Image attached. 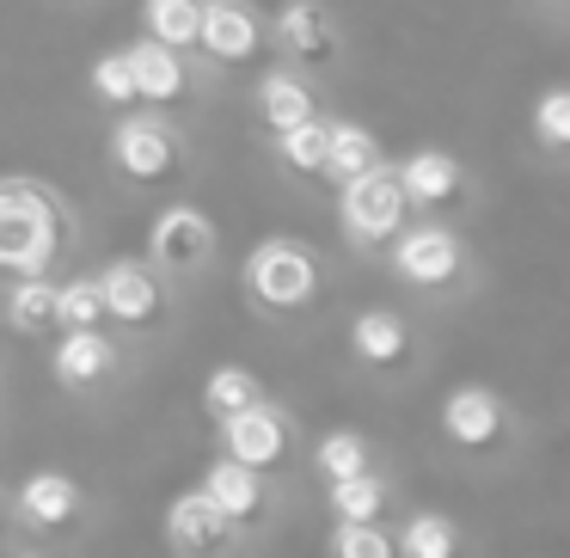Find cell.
I'll return each mask as SVG.
<instances>
[{
  "instance_id": "obj_1",
  "label": "cell",
  "mask_w": 570,
  "mask_h": 558,
  "mask_svg": "<svg viewBox=\"0 0 570 558\" xmlns=\"http://www.w3.org/2000/svg\"><path fill=\"white\" fill-rule=\"evenodd\" d=\"M68 209L38 178H0V276H38L68 252Z\"/></svg>"
},
{
  "instance_id": "obj_2",
  "label": "cell",
  "mask_w": 570,
  "mask_h": 558,
  "mask_svg": "<svg viewBox=\"0 0 570 558\" xmlns=\"http://www.w3.org/2000/svg\"><path fill=\"white\" fill-rule=\"evenodd\" d=\"M405 215H411V197L399 185V166H386V160L356 173V178H344V190H337V227L362 252L393 246L405 234Z\"/></svg>"
},
{
  "instance_id": "obj_3",
  "label": "cell",
  "mask_w": 570,
  "mask_h": 558,
  "mask_svg": "<svg viewBox=\"0 0 570 558\" xmlns=\"http://www.w3.org/2000/svg\"><path fill=\"white\" fill-rule=\"evenodd\" d=\"M246 295L264 313H301L320 301V258H313L301 239H258L246 252V271H239Z\"/></svg>"
},
{
  "instance_id": "obj_4",
  "label": "cell",
  "mask_w": 570,
  "mask_h": 558,
  "mask_svg": "<svg viewBox=\"0 0 570 558\" xmlns=\"http://www.w3.org/2000/svg\"><path fill=\"white\" fill-rule=\"evenodd\" d=\"M111 166L129 185H173V178H185V141L160 117H124L111 129Z\"/></svg>"
},
{
  "instance_id": "obj_5",
  "label": "cell",
  "mask_w": 570,
  "mask_h": 558,
  "mask_svg": "<svg viewBox=\"0 0 570 558\" xmlns=\"http://www.w3.org/2000/svg\"><path fill=\"white\" fill-rule=\"evenodd\" d=\"M393 271H399V283H411V288H454L460 271H466V246H460L454 227L417 222L393 239Z\"/></svg>"
},
{
  "instance_id": "obj_6",
  "label": "cell",
  "mask_w": 570,
  "mask_h": 558,
  "mask_svg": "<svg viewBox=\"0 0 570 558\" xmlns=\"http://www.w3.org/2000/svg\"><path fill=\"white\" fill-rule=\"evenodd\" d=\"M209 252H215V222L197 209V203H166V209L154 215L148 258L160 264V271L190 276V271H203V264H209Z\"/></svg>"
},
{
  "instance_id": "obj_7",
  "label": "cell",
  "mask_w": 570,
  "mask_h": 558,
  "mask_svg": "<svg viewBox=\"0 0 570 558\" xmlns=\"http://www.w3.org/2000/svg\"><path fill=\"white\" fill-rule=\"evenodd\" d=\"M503 430H509V405H503V393L497 386H484V381H460V386H448V399H442V435L454 448H497L503 442Z\"/></svg>"
},
{
  "instance_id": "obj_8",
  "label": "cell",
  "mask_w": 570,
  "mask_h": 558,
  "mask_svg": "<svg viewBox=\"0 0 570 558\" xmlns=\"http://www.w3.org/2000/svg\"><path fill=\"white\" fill-rule=\"evenodd\" d=\"M197 50L222 68H246L264 56V19L246 0H203V38Z\"/></svg>"
},
{
  "instance_id": "obj_9",
  "label": "cell",
  "mask_w": 570,
  "mask_h": 558,
  "mask_svg": "<svg viewBox=\"0 0 570 558\" xmlns=\"http://www.w3.org/2000/svg\"><path fill=\"white\" fill-rule=\"evenodd\" d=\"M271 38L288 62L301 68H325L337 56V19L325 13V0H283L271 19Z\"/></svg>"
},
{
  "instance_id": "obj_10",
  "label": "cell",
  "mask_w": 570,
  "mask_h": 558,
  "mask_svg": "<svg viewBox=\"0 0 570 558\" xmlns=\"http://www.w3.org/2000/svg\"><path fill=\"white\" fill-rule=\"evenodd\" d=\"M99 288H105V320H117L124 332H148V325H160L166 295H160V283H154L148 264H136V258L105 264Z\"/></svg>"
},
{
  "instance_id": "obj_11",
  "label": "cell",
  "mask_w": 570,
  "mask_h": 558,
  "mask_svg": "<svg viewBox=\"0 0 570 558\" xmlns=\"http://www.w3.org/2000/svg\"><path fill=\"white\" fill-rule=\"evenodd\" d=\"M222 448L234 460H246V467L271 472V467H283V460H288V418L271 405V399H258V405L222 418Z\"/></svg>"
},
{
  "instance_id": "obj_12",
  "label": "cell",
  "mask_w": 570,
  "mask_h": 558,
  "mask_svg": "<svg viewBox=\"0 0 570 558\" xmlns=\"http://www.w3.org/2000/svg\"><path fill=\"white\" fill-rule=\"evenodd\" d=\"M227 540H234V516H227L203 484H197V491H185V497H173V509H166V546H173L178 558L222 552Z\"/></svg>"
},
{
  "instance_id": "obj_13",
  "label": "cell",
  "mask_w": 570,
  "mask_h": 558,
  "mask_svg": "<svg viewBox=\"0 0 570 558\" xmlns=\"http://www.w3.org/2000/svg\"><path fill=\"white\" fill-rule=\"evenodd\" d=\"M117 369V344L99 332V325H62L50 350V374L62 386H99L105 374Z\"/></svg>"
},
{
  "instance_id": "obj_14",
  "label": "cell",
  "mask_w": 570,
  "mask_h": 558,
  "mask_svg": "<svg viewBox=\"0 0 570 558\" xmlns=\"http://www.w3.org/2000/svg\"><path fill=\"white\" fill-rule=\"evenodd\" d=\"M399 185H405L411 209H442V203L460 197L466 166H460L448 148H417V154H405V160H399Z\"/></svg>"
},
{
  "instance_id": "obj_15",
  "label": "cell",
  "mask_w": 570,
  "mask_h": 558,
  "mask_svg": "<svg viewBox=\"0 0 570 558\" xmlns=\"http://www.w3.org/2000/svg\"><path fill=\"white\" fill-rule=\"evenodd\" d=\"M80 509H87V497H80V484L68 479V472H31V479L19 484V516H26L38 533L75 528Z\"/></svg>"
},
{
  "instance_id": "obj_16",
  "label": "cell",
  "mask_w": 570,
  "mask_h": 558,
  "mask_svg": "<svg viewBox=\"0 0 570 558\" xmlns=\"http://www.w3.org/2000/svg\"><path fill=\"white\" fill-rule=\"evenodd\" d=\"M350 350H356V362H368V369H405V362H411V325H405V313L362 307L356 320H350Z\"/></svg>"
},
{
  "instance_id": "obj_17",
  "label": "cell",
  "mask_w": 570,
  "mask_h": 558,
  "mask_svg": "<svg viewBox=\"0 0 570 558\" xmlns=\"http://www.w3.org/2000/svg\"><path fill=\"white\" fill-rule=\"evenodd\" d=\"M129 68H136V92L148 105H178L190 92V68H185V50L160 38H141L129 43Z\"/></svg>"
},
{
  "instance_id": "obj_18",
  "label": "cell",
  "mask_w": 570,
  "mask_h": 558,
  "mask_svg": "<svg viewBox=\"0 0 570 558\" xmlns=\"http://www.w3.org/2000/svg\"><path fill=\"white\" fill-rule=\"evenodd\" d=\"M203 491L215 497V503L234 516V528H246V521H258L264 516V472L258 467H246V460H234V454H222L209 472H203Z\"/></svg>"
},
{
  "instance_id": "obj_19",
  "label": "cell",
  "mask_w": 570,
  "mask_h": 558,
  "mask_svg": "<svg viewBox=\"0 0 570 558\" xmlns=\"http://www.w3.org/2000/svg\"><path fill=\"white\" fill-rule=\"evenodd\" d=\"M307 117H320L313 87L295 75V68H271V75L258 80V124L271 129V136H283V129L307 124Z\"/></svg>"
},
{
  "instance_id": "obj_20",
  "label": "cell",
  "mask_w": 570,
  "mask_h": 558,
  "mask_svg": "<svg viewBox=\"0 0 570 558\" xmlns=\"http://www.w3.org/2000/svg\"><path fill=\"white\" fill-rule=\"evenodd\" d=\"M56 288H62V283H50V271L13 276V295H7V325H13L19 337H50V325H56Z\"/></svg>"
},
{
  "instance_id": "obj_21",
  "label": "cell",
  "mask_w": 570,
  "mask_h": 558,
  "mask_svg": "<svg viewBox=\"0 0 570 558\" xmlns=\"http://www.w3.org/2000/svg\"><path fill=\"white\" fill-rule=\"evenodd\" d=\"M276 160H283V173H295V178H325V160H332V124L307 117V124L283 129V136H276Z\"/></svg>"
},
{
  "instance_id": "obj_22",
  "label": "cell",
  "mask_w": 570,
  "mask_h": 558,
  "mask_svg": "<svg viewBox=\"0 0 570 558\" xmlns=\"http://www.w3.org/2000/svg\"><path fill=\"white\" fill-rule=\"evenodd\" d=\"M141 31L173 50H197L203 38V0H141Z\"/></svg>"
},
{
  "instance_id": "obj_23",
  "label": "cell",
  "mask_w": 570,
  "mask_h": 558,
  "mask_svg": "<svg viewBox=\"0 0 570 558\" xmlns=\"http://www.w3.org/2000/svg\"><path fill=\"white\" fill-rule=\"evenodd\" d=\"M258 399H264V381L246 362H222V369H209V381H203V411H209L215 423L246 411V405H258Z\"/></svg>"
},
{
  "instance_id": "obj_24",
  "label": "cell",
  "mask_w": 570,
  "mask_h": 558,
  "mask_svg": "<svg viewBox=\"0 0 570 558\" xmlns=\"http://www.w3.org/2000/svg\"><path fill=\"white\" fill-rule=\"evenodd\" d=\"M393 540H399L405 558H454L460 552V528H454V516H442V509H417Z\"/></svg>"
},
{
  "instance_id": "obj_25",
  "label": "cell",
  "mask_w": 570,
  "mask_h": 558,
  "mask_svg": "<svg viewBox=\"0 0 570 558\" xmlns=\"http://www.w3.org/2000/svg\"><path fill=\"white\" fill-rule=\"evenodd\" d=\"M368 166H381V141H374V129L368 124H332V160H325V178H356V173H368Z\"/></svg>"
},
{
  "instance_id": "obj_26",
  "label": "cell",
  "mask_w": 570,
  "mask_h": 558,
  "mask_svg": "<svg viewBox=\"0 0 570 558\" xmlns=\"http://www.w3.org/2000/svg\"><path fill=\"white\" fill-rule=\"evenodd\" d=\"M332 516L337 521H381L386 509V479H374V472H350V479H332Z\"/></svg>"
},
{
  "instance_id": "obj_27",
  "label": "cell",
  "mask_w": 570,
  "mask_h": 558,
  "mask_svg": "<svg viewBox=\"0 0 570 558\" xmlns=\"http://www.w3.org/2000/svg\"><path fill=\"white\" fill-rule=\"evenodd\" d=\"M313 472H320L325 484L350 479V472H368V435L362 430H325L320 448H313Z\"/></svg>"
},
{
  "instance_id": "obj_28",
  "label": "cell",
  "mask_w": 570,
  "mask_h": 558,
  "mask_svg": "<svg viewBox=\"0 0 570 558\" xmlns=\"http://www.w3.org/2000/svg\"><path fill=\"white\" fill-rule=\"evenodd\" d=\"M87 87H92V99H99L105 111H129V105L141 99V92H136V68H129V50L99 56L92 75H87Z\"/></svg>"
},
{
  "instance_id": "obj_29",
  "label": "cell",
  "mask_w": 570,
  "mask_h": 558,
  "mask_svg": "<svg viewBox=\"0 0 570 558\" xmlns=\"http://www.w3.org/2000/svg\"><path fill=\"white\" fill-rule=\"evenodd\" d=\"M528 129L546 154H570V87H546L528 111Z\"/></svg>"
},
{
  "instance_id": "obj_30",
  "label": "cell",
  "mask_w": 570,
  "mask_h": 558,
  "mask_svg": "<svg viewBox=\"0 0 570 558\" xmlns=\"http://www.w3.org/2000/svg\"><path fill=\"white\" fill-rule=\"evenodd\" d=\"M325 552L332 558H393L399 540L381 528V521H337L332 540H325Z\"/></svg>"
},
{
  "instance_id": "obj_31",
  "label": "cell",
  "mask_w": 570,
  "mask_h": 558,
  "mask_svg": "<svg viewBox=\"0 0 570 558\" xmlns=\"http://www.w3.org/2000/svg\"><path fill=\"white\" fill-rule=\"evenodd\" d=\"M105 320V288L99 276H68L56 288V325H99Z\"/></svg>"
},
{
  "instance_id": "obj_32",
  "label": "cell",
  "mask_w": 570,
  "mask_h": 558,
  "mask_svg": "<svg viewBox=\"0 0 570 558\" xmlns=\"http://www.w3.org/2000/svg\"><path fill=\"white\" fill-rule=\"evenodd\" d=\"M0 528H7V491H0Z\"/></svg>"
}]
</instances>
